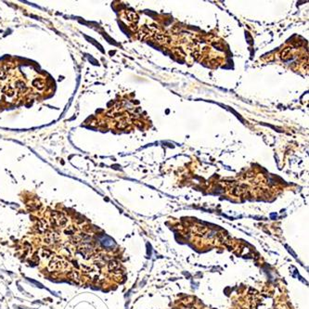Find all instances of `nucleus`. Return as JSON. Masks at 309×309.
Returning <instances> with one entry per match:
<instances>
[{
	"label": "nucleus",
	"instance_id": "nucleus-2",
	"mask_svg": "<svg viewBox=\"0 0 309 309\" xmlns=\"http://www.w3.org/2000/svg\"><path fill=\"white\" fill-rule=\"evenodd\" d=\"M101 242L103 243V245H104L105 247H112L114 244L113 241L112 239H110L109 237H106V236L101 238Z\"/></svg>",
	"mask_w": 309,
	"mask_h": 309
},
{
	"label": "nucleus",
	"instance_id": "nucleus-1",
	"mask_svg": "<svg viewBox=\"0 0 309 309\" xmlns=\"http://www.w3.org/2000/svg\"><path fill=\"white\" fill-rule=\"evenodd\" d=\"M14 74L15 68L0 67V95L3 101L9 103L22 101L31 92V86L22 77V73L19 77H14Z\"/></svg>",
	"mask_w": 309,
	"mask_h": 309
}]
</instances>
